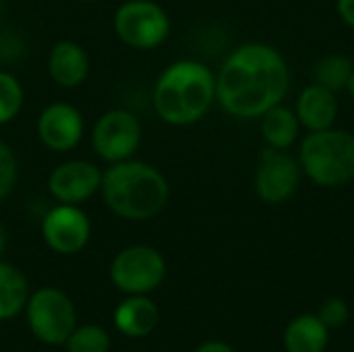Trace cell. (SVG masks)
<instances>
[{
	"instance_id": "obj_9",
	"label": "cell",
	"mask_w": 354,
	"mask_h": 352,
	"mask_svg": "<svg viewBox=\"0 0 354 352\" xmlns=\"http://www.w3.org/2000/svg\"><path fill=\"white\" fill-rule=\"evenodd\" d=\"M303 180V168L299 158L290 156L288 149L266 147L259 154L255 168V193L268 205H282L290 201Z\"/></svg>"
},
{
	"instance_id": "obj_19",
	"label": "cell",
	"mask_w": 354,
	"mask_h": 352,
	"mask_svg": "<svg viewBox=\"0 0 354 352\" xmlns=\"http://www.w3.org/2000/svg\"><path fill=\"white\" fill-rule=\"evenodd\" d=\"M353 60L344 54H328L313 68V83L340 93L346 89V83L353 75Z\"/></svg>"
},
{
	"instance_id": "obj_4",
	"label": "cell",
	"mask_w": 354,
	"mask_h": 352,
	"mask_svg": "<svg viewBox=\"0 0 354 352\" xmlns=\"http://www.w3.org/2000/svg\"><path fill=\"white\" fill-rule=\"evenodd\" d=\"M303 174L317 187L338 189L354 180V135L344 129L309 133L299 145Z\"/></svg>"
},
{
	"instance_id": "obj_13",
	"label": "cell",
	"mask_w": 354,
	"mask_h": 352,
	"mask_svg": "<svg viewBox=\"0 0 354 352\" xmlns=\"http://www.w3.org/2000/svg\"><path fill=\"white\" fill-rule=\"evenodd\" d=\"M89 68L91 62L87 50L73 39L56 41L48 54V75L56 85L64 89H75L83 85Z\"/></svg>"
},
{
	"instance_id": "obj_21",
	"label": "cell",
	"mask_w": 354,
	"mask_h": 352,
	"mask_svg": "<svg viewBox=\"0 0 354 352\" xmlns=\"http://www.w3.org/2000/svg\"><path fill=\"white\" fill-rule=\"evenodd\" d=\"M64 344L68 352H108L110 338L97 326H83L75 328Z\"/></svg>"
},
{
	"instance_id": "obj_20",
	"label": "cell",
	"mask_w": 354,
	"mask_h": 352,
	"mask_svg": "<svg viewBox=\"0 0 354 352\" xmlns=\"http://www.w3.org/2000/svg\"><path fill=\"white\" fill-rule=\"evenodd\" d=\"M25 102V91L21 81L8 73V71H0V127L12 122Z\"/></svg>"
},
{
	"instance_id": "obj_22",
	"label": "cell",
	"mask_w": 354,
	"mask_h": 352,
	"mask_svg": "<svg viewBox=\"0 0 354 352\" xmlns=\"http://www.w3.org/2000/svg\"><path fill=\"white\" fill-rule=\"evenodd\" d=\"M19 178V162L12 151V147L4 141H0V201H4Z\"/></svg>"
},
{
	"instance_id": "obj_27",
	"label": "cell",
	"mask_w": 354,
	"mask_h": 352,
	"mask_svg": "<svg viewBox=\"0 0 354 352\" xmlns=\"http://www.w3.org/2000/svg\"><path fill=\"white\" fill-rule=\"evenodd\" d=\"M344 91L354 100V71L353 75H351V79H348V83H346V89H344Z\"/></svg>"
},
{
	"instance_id": "obj_29",
	"label": "cell",
	"mask_w": 354,
	"mask_h": 352,
	"mask_svg": "<svg viewBox=\"0 0 354 352\" xmlns=\"http://www.w3.org/2000/svg\"><path fill=\"white\" fill-rule=\"evenodd\" d=\"M0 15H2V0H0Z\"/></svg>"
},
{
	"instance_id": "obj_15",
	"label": "cell",
	"mask_w": 354,
	"mask_h": 352,
	"mask_svg": "<svg viewBox=\"0 0 354 352\" xmlns=\"http://www.w3.org/2000/svg\"><path fill=\"white\" fill-rule=\"evenodd\" d=\"M160 322V311L151 299L145 295H131L114 311L116 328L131 338H143L156 330Z\"/></svg>"
},
{
	"instance_id": "obj_10",
	"label": "cell",
	"mask_w": 354,
	"mask_h": 352,
	"mask_svg": "<svg viewBox=\"0 0 354 352\" xmlns=\"http://www.w3.org/2000/svg\"><path fill=\"white\" fill-rule=\"evenodd\" d=\"M41 237L54 253L75 255L89 243L91 222L79 205L58 203L44 216Z\"/></svg>"
},
{
	"instance_id": "obj_11",
	"label": "cell",
	"mask_w": 354,
	"mask_h": 352,
	"mask_svg": "<svg viewBox=\"0 0 354 352\" xmlns=\"http://www.w3.org/2000/svg\"><path fill=\"white\" fill-rule=\"evenodd\" d=\"M102 189V170L89 160H66L48 176V191L58 203L81 205Z\"/></svg>"
},
{
	"instance_id": "obj_2",
	"label": "cell",
	"mask_w": 354,
	"mask_h": 352,
	"mask_svg": "<svg viewBox=\"0 0 354 352\" xmlns=\"http://www.w3.org/2000/svg\"><path fill=\"white\" fill-rule=\"evenodd\" d=\"M100 191L108 210L131 222L156 218L170 199L168 178L156 166L133 158L110 164L102 172Z\"/></svg>"
},
{
	"instance_id": "obj_8",
	"label": "cell",
	"mask_w": 354,
	"mask_h": 352,
	"mask_svg": "<svg viewBox=\"0 0 354 352\" xmlns=\"http://www.w3.org/2000/svg\"><path fill=\"white\" fill-rule=\"evenodd\" d=\"M27 322L31 332L46 344L58 346L75 330L73 301L58 288H39L27 301Z\"/></svg>"
},
{
	"instance_id": "obj_25",
	"label": "cell",
	"mask_w": 354,
	"mask_h": 352,
	"mask_svg": "<svg viewBox=\"0 0 354 352\" xmlns=\"http://www.w3.org/2000/svg\"><path fill=\"white\" fill-rule=\"evenodd\" d=\"M195 352H234L228 344H224V342H205V344H201L199 349Z\"/></svg>"
},
{
	"instance_id": "obj_6",
	"label": "cell",
	"mask_w": 354,
	"mask_h": 352,
	"mask_svg": "<svg viewBox=\"0 0 354 352\" xmlns=\"http://www.w3.org/2000/svg\"><path fill=\"white\" fill-rule=\"evenodd\" d=\"M166 278L162 253L147 245L122 249L110 263L112 284L127 295H145L156 290Z\"/></svg>"
},
{
	"instance_id": "obj_24",
	"label": "cell",
	"mask_w": 354,
	"mask_h": 352,
	"mask_svg": "<svg viewBox=\"0 0 354 352\" xmlns=\"http://www.w3.org/2000/svg\"><path fill=\"white\" fill-rule=\"evenodd\" d=\"M336 12L344 25L354 29V0H336Z\"/></svg>"
},
{
	"instance_id": "obj_28",
	"label": "cell",
	"mask_w": 354,
	"mask_h": 352,
	"mask_svg": "<svg viewBox=\"0 0 354 352\" xmlns=\"http://www.w3.org/2000/svg\"><path fill=\"white\" fill-rule=\"evenodd\" d=\"M79 2H93V0H79Z\"/></svg>"
},
{
	"instance_id": "obj_7",
	"label": "cell",
	"mask_w": 354,
	"mask_h": 352,
	"mask_svg": "<svg viewBox=\"0 0 354 352\" xmlns=\"http://www.w3.org/2000/svg\"><path fill=\"white\" fill-rule=\"evenodd\" d=\"M141 122L131 110L112 108L95 120L91 129V147L100 160L116 164L135 156L141 145Z\"/></svg>"
},
{
	"instance_id": "obj_5",
	"label": "cell",
	"mask_w": 354,
	"mask_h": 352,
	"mask_svg": "<svg viewBox=\"0 0 354 352\" xmlns=\"http://www.w3.org/2000/svg\"><path fill=\"white\" fill-rule=\"evenodd\" d=\"M116 37L135 50H153L170 35V17L156 0H124L112 19Z\"/></svg>"
},
{
	"instance_id": "obj_12",
	"label": "cell",
	"mask_w": 354,
	"mask_h": 352,
	"mask_svg": "<svg viewBox=\"0 0 354 352\" xmlns=\"http://www.w3.org/2000/svg\"><path fill=\"white\" fill-rule=\"evenodd\" d=\"M83 133V114L73 104L52 102L37 116V137L50 151L64 154L75 149L81 143Z\"/></svg>"
},
{
	"instance_id": "obj_23",
	"label": "cell",
	"mask_w": 354,
	"mask_h": 352,
	"mask_svg": "<svg viewBox=\"0 0 354 352\" xmlns=\"http://www.w3.org/2000/svg\"><path fill=\"white\" fill-rule=\"evenodd\" d=\"M317 317L324 322V326L328 330H338L342 326H346L348 317H351V309L342 299H328L322 307Z\"/></svg>"
},
{
	"instance_id": "obj_14",
	"label": "cell",
	"mask_w": 354,
	"mask_h": 352,
	"mask_svg": "<svg viewBox=\"0 0 354 352\" xmlns=\"http://www.w3.org/2000/svg\"><path fill=\"white\" fill-rule=\"evenodd\" d=\"M295 112L299 116L301 127L307 129L309 133L332 129L340 114L338 93H334L317 83H311L299 93Z\"/></svg>"
},
{
	"instance_id": "obj_26",
	"label": "cell",
	"mask_w": 354,
	"mask_h": 352,
	"mask_svg": "<svg viewBox=\"0 0 354 352\" xmlns=\"http://www.w3.org/2000/svg\"><path fill=\"white\" fill-rule=\"evenodd\" d=\"M4 245H6V230H4V226H2V222H0V255H2V251H4Z\"/></svg>"
},
{
	"instance_id": "obj_16",
	"label": "cell",
	"mask_w": 354,
	"mask_h": 352,
	"mask_svg": "<svg viewBox=\"0 0 354 352\" xmlns=\"http://www.w3.org/2000/svg\"><path fill=\"white\" fill-rule=\"evenodd\" d=\"M301 122L295 108L278 104L261 116V137L268 147L290 149L301 135Z\"/></svg>"
},
{
	"instance_id": "obj_1",
	"label": "cell",
	"mask_w": 354,
	"mask_h": 352,
	"mask_svg": "<svg viewBox=\"0 0 354 352\" xmlns=\"http://www.w3.org/2000/svg\"><path fill=\"white\" fill-rule=\"evenodd\" d=\"M290 89V68L280 50L263 41L234 48L216 73V102L241 120L261 118L284 102Z\"/></svg>"
},
{
	"instance_id": "obj_17",
	"label": "cell",
	"mask_w": 354,
	"mask_h": 352,
	"mask_svg": "<svg viewBox=\"0 0 354 352\" xmlns=\"http://www.w3.org/2000/svg\"><path fill=\"white\" fill-rule=\"evenodd\" d=\"M330 330L317 315H301L284 330L286 352H324L328 349Z\"/></svg>"
},
{
	"instance_id": "obj_18",
	"label": "cell",
	"mask_w": 354,
	"mask_h": 352,
	"mask_svg": "<svg viewBox=\"0 0 354 352\" xmlns=\"http://www.w3.org/2000/svg\"><path fill=\"white\" fill-rule=\"evenodd\" d=\"M29 301L25 276L10 263H0V319L15 317Z\"/></svg>"
},
{
	"instance_id": "obj_3",
	"label": "cell",
	"mask_w": 354,
	"mask_h": 352,
	"mask_svg": "<svg viewBox=\"0 0 354 352\" xmlns=\"http://www.w3.org/2000/svg\"><path fill=\"white\" fill-rule=\"evenodd\" d=\"M216 102V75L199 60L168 64L153 87V110L172 127H189L205 118Z\"/></svg>"
}]
</instances>
